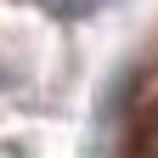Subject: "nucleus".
Returning <instances> with one entry per match:
<instances>
[{
  "label": "nucleus",
  "mask_w": 158,
  "mask_h": 158,
  "mask_svg": "<svg viewBox=\"0 0 158 158\" xmlns=\"http://www.w3.org/2000/svg\"><path fill=\"white\" fill-rule=\"evenodd\" d=\"M40 6H45V11H56V17H90L102 0H40Z\"/></svg>",
  "instance_id": "obj_1"
}]
</instances>
